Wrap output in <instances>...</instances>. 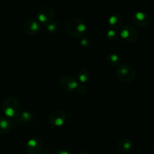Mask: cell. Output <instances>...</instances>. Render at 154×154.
<instances>
[{"instance_id":"obj_1","label":"cell","mask_w":154,"mask_h":154,"mask_svg":"<svg viewBox=\"0 0 154 154\" xmlns=\"http://www.w3.org/2000/svg\"><path fill=\"white\" fill-rule=\"evenodd\" d=\"M87 26L83 19L78 17H73L66 20L65 30L71 36L81 38L87 32Z\"/></svg>"},{"instance_id":"obj_2","label":"cell","mask_w":154,"mask_h":154,"mask_svg":"<svg viewBox=\"0 0 154 154\" xmlns=\"http://www.w3.org/2000/svg\"><path fill=\"white\" fill-rule=\"evenodd\" d=\"M2 111L5 117L16 119L21 113V105L14 96H8L2 103Z\"/></svg>"},{"instance_id":"obj_3","label":"cell","mask_w":154,"mask_h":154,"mask_svg":"<svg viewBox=\"0 0 154 154\" xmlns=\"http://www.w3.org/2000/svg\"><path fill=\"white\" fill-rule=\"evenodd\" d=\"M117 78L122 82L129 83L133 81L135 78V71L132 66L122 64L118 66L116 70Z\"/></svg>"},{"instance_id":"obj_4","label":"cell","mask_w":154,"mask_h":154,"mask_svg":"<svg viewBox=\"0 0 154 154\" xmlns=\"http://www.w3.org/2000/svg\"><path fill=\"white\" fill-rule=\"evenodd\" d=\"M54 15H55V11L52 6L48 5H43L38 11V20L41 23L47 25L53 21Z\"/></svg>"},{"instance_id":"obj_5","label":"cell","mask_w":154,"mask_h":154,"mask_svg":"<svg viewBox=\"0 0 154 154\" xmlns=\"http://www.w3.org/2000/svg\"><path fill=\"white\" fill-rule=\"evenodd\" d=\"M119 35L123 40L128 42H135L139 37V33L133 26L126 24L120 28Z\"/></svg>"},{"instance_id":"obj_6","label":"cell","mask_w":154,"mask_h":154,"mask_svg":"<svg viewBox=\"0 0 154 154\" xmlns=\"http://www.w3.org/2000/svg\"><path fill=\"white\" fill-rule=\"evenodd\" d=\"M60 88L65 92L71 93L77 90L78 87V83L75 78L70 75H65L62 77L59 82Z\"/></svg>"},{"instance_id":"obj_7","label":"cell","mask_w":154,"mask_h":154,"mask_svg":"<svg viewBox=\"0 0 154 154\" xmlns=\"http://www.w3.org/2000/svg\"><path fill=\"white\" fill-rule=\"evenodd\" d=\"M131 19L132 22L138 27L145 28L150 24V19L146 12L142 11H137L133 12L131 15Z\"/></svg>"},{"instance_id":"obj_8","label":"cell","mask_w":154,"mask_h":154,"mask_svg":"<svg viewBox=\"0 0 154 154\" xmlns=\"http://www.w3.org/2000/svg\"><path fill=\"white\" fill-rule=\"evenodd\" d=\"M43 149V143L38 136L30 138L26 143V150L29 154H39Z\"/></svg>"},{"instance_id":"obj_9","label":"cell","mask_w":154,"mask_h":154,"mask_svg":"<svg viewBox=\"0 0 154 154\" xmlns=\"http://www.w3.org/2000/svg\"><path fill=\"white\" fill-rule=\"evenodd\" d=\"M67 115L66 112L60 109L54 110L50 114L49 122L52 126H61L66 123Z\"/></svg>"},{"instance_id":"obj_10","label":"cell","mask_w":154,"mask_h":154,"mask_svg":"<svg viewBox=\"0 0 154 154\" xmlns=\"http://www.w3.org/2000/svg\"><path fill=\"white\" fill-rule=\"evenodd\" d=\"M23 29L25 33L30 35L38 34L41 30L40 23L35 19H28L23 24Z\"/></svg>"},{"instance_id":"obj_11","label":"cell","mask_w":154,"mask_h":154,"mask_svg":"<svg viewBox=\"0 0 154 154\" xmlns=\"http://www.w3.org/2000/svg\"><path fill=\"white\" fill-rule=\"evenodd\" d=\"M108 22L110 26H111V29L117 30L118 29H120V28L122 27V25H123V20L120 14L114 13L110 15L108 19Z\"/></svg>"},{"instance_id":"obj_12","label":"cell","mask_w":154,"mask_h":154,"mask_svg":"<svg viewBox=\"0 0 154 154\" xmlns=\"http://www.w3.org/2000/svg\"><path fill=\"white\" fill-rule=\"evenodd\" d=\"M132 146V141L128 137H123L117 142V150L122 153L128 152L130 150Z\"/></svg>"},{"instance_id":"obj_13","label":"cell","mask_w":154,"mask_h":154,"mask_svg":"<svg viewBox=\"0 0 154 154\" xmlns=\"http://www.w3.org/2000/svg\"><path fill=\"white\" fill-rule=\"evenodd\" d=\"M13 128V123L10 118L7 117H0V133H7Z\"/></svg>"},{"instance_id":"obj_14","label":"cell","mask_w":154,"mask_h":154,"mask_svg":"<svg viewBox=\"0 0 154 154\" xmlns=\"http://www.w3.org/2000/svg\"><path fill=\"white\" fill-rule=\"evenodd\" d=\"M45 28L48 32L53 35L60 34L63 31V25L59 21H51V23L45 25Z\"/></svg>"},{"instance_id":"obj_15","label":"cell","mask_w":154,"mask_h":154,"mask_svg":"<svg viewBox=\"0 0 154 154\" xmlns=\"http://www.w3.org/2000/svg\"><path fill=\"white\" fill-rule=\"evenodd\" d=\"M90 77V71L85 68H81L76 72V78L81 83H86L89 81Z\"/></svg>"},{"instance_id":"obj_16","label":"cell","mask_w":154,"mask_h":154,"mask_svg":"<svg viewBox=\"0 0 154 154\" xmlns=\"http://www.w3.org/2000/svg\"><path fill=\"white\" fill-rule=\"evenodd\" d=\"M33 119V114L29 111H24L20 113L19 116L16 118V123L18 125L31 121Z\"/></svg>"},{"instance_id":"obj_17","label":"cell","mask_w":154,"mask_h":154,"mask_svg":"<svg viewBox=\"0 0 154 154\" xmlns=\"http://www.w3.org/2000/svg\"><path fill=\"white\" fill-rule=\"evenodd\" d=\"M106 61L110 66H116L119 64L120 62V57L116 53H110L107 55Z\"/></svg>"},{"instance_id":"obj_18","label":"cell","mask_w":154,"mask_h":154,"mask_svg":"<svg viewBox=\"0 0 154 154\" xmlns=\"http://www.w3.org/2000/svg\"><path fill=\"white\" fill-rule=\"evenodd\" d=\"M80 44L82 47H84L86 48H90L93 46V40L90 36L84 35L83 37L81 38Z\"/></svg>"},{"instance_id":"obj_19","label":"cell","mask_w":154,"mask_h":154,"mask_svg":"<svg viewBox=\"0 0 154 154\" xmlns=\"http://www.w3.org/2000/svg\"><path fill=\"white\" fill-rule=\"evenodd\" d=\"M106 36L108 41H110V42H115V41H117L119 38L120 35H119V32L117 30L113 29H109L107 31Z\"/></svg>"},{"instance_id":"obj_20","label":"cell","mask_w":154,"mask_h":154,"mask_svg":"<svg viewBox=\"0 0 154 154\" xmlns=\"http://www.w3.org/2000/svg\"><path fill=\"white\" fill-rule=\"evenodd\" d=\"M77 91H78V93H79L80 95L84 96V95H85L86 93H87V88L86 87V86L84 85L78 86V88H77Z\"/></svg>"},{"instance_id":"obj_21","label":"cell","mask_w":154,"mask_h":154,"mask_svg":"<svg viewBox=\"0 0 154 154\" xmlns=\"http://www.w3.org/2000/svg\"><path fill=\"white\" fill-rule=\"evenodd\" d=\"M54 154H72L67 150H59L54 153Z\"/></svg>"},{"instance_id":"obj_22","label":"cell","mask_w":154,"mask_h":154,"mask_svg":"<svg viewBox=\"0 0 154 154\" xmlns=\"http://www.w3.org/2000/svg\"><path fill=\"white\" fill-rule=\"evenodd\" d=\"M40 154H52V153L49 150H44V151H42V153Z\"/></svg>"},{"instance_id":"obj_23","label":"cell","mask_w":154,"mask_h":154,"mask_svg":"<svg viewBox=\"0 0 154 154\" xmlns=\"http://www.w3.org/2000/svg\"><path fill=\"white\" fill-rule=\"evenodd\" d=\"M78 154H90V153H88L87 151H84V150H81V151H80L79 153Z\"/></svg>"},{"instance_id":"obj_24","label":"cell","mask_w":154,"mask_h":154,"mask_svg":"<svg viewBox=\"0 0 154 154\" xmlns=\"http://www.w3.org/2000/svg\"><path fill=\"white\" fill-rule=\"evenodd\" d=\"M153 150H154V143H153Z\"/></svg>"},{"instance_id":"obj_25","label":"cell","mask_w":154,"mask_h":154,"mask_svg":"<svg viewBox=\"0 0 154 154\" xmlns=\"http://www.w3.org/2000/svg\"><path fill=\"white\" fill-rule=\"evenodd\" d=\"M121 154H126V153H121Z\"/></svg>"}]
</instances>
